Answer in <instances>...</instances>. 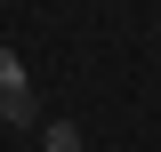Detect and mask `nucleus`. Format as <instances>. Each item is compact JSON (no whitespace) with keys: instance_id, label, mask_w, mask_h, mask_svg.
<instances>
[{"instance_id":"7ed1b4c3","label":"nucleus","mask_w":161,"mask_h":152,"mask_svg":"<svg viewBox=\"0 0 161 152\" xmlns=\"http://www.w3.org/2000/svg\"><path fill=\"white\" fill-rule=\"evenodd\" d=\"M0 88H32V80H24V56H16V48H0Z\"/></svg>"},{"instance_id":"f257e3e1","label":"nucleus","mask_w":161,"mask_h":152,"mask_svg":"<svg viewBox=\"0 0 161 152\" xmlns=\"http://www.w3.org/2000/svg\"><path fill=\"white\" fill-rule=\"evenodd\" d=\"M0 120H16V128H40V104H32V88H0Z\"/></svg>"},{"instance_id":"f03ea898","label":"nucleus","mask_w":161,"mask_h":152,"mask_svg":"<svg viewBox=\"0 0 161 152\" xmlns=\"http://www.w3.org/2000/svg\"><path fill=\"white\" fill-rule=\"evenodd\" d=\"M40 136H48V152H89V144H80V128H73V120H48Z\"/></svg>"}]
</instances>
